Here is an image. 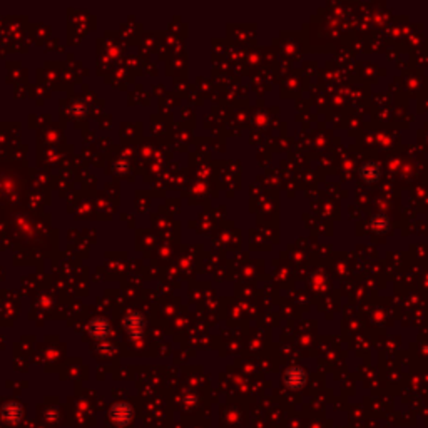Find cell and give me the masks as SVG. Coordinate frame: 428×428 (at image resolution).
I'll list each match as a JSON object with an SVG mask.
<instances>
[{"label":"cell","mask_w":428,"mask_h":428,"mask_svg":"<svg viewBox=\"0 0 428 428\" xmlns=\"http://www.w3.org/2000/svg\"><path fill=\"white\" fill-rule=\"evenodd\" d=\"M90 333L97 338H105L109 333V323L102 318H97L90 323Z\"/></svg>","instance_id":"277c9868"},{"label":"cell","mask_w":428,"mask_h":428,"mask_svg":"<svg viewBox=\"0 0 428 428\" xmlns=\"http://www.w3.org/2000/svg\"><path fill=\"white\" fill-rule=\"evenodd\" d=\"M284 381H286V385L289 386V388H301L303 385H305L306 381V373L305 370L300 366H293L289 368V370L284 373Z\"/></svg>","instance_id":"6da1fadb"},{"label":"cell","mask_w":428,"mask_h":428,"mask_svg":"<svg viewBox=\"0 0 428 428\" xmlns=\"http://www.w3.org/2000/svg\"><path fill=\"white\" fill-rule=\"evenodd\" d=\"M380 176H381V169L378 164L373 163V161H368V163H365L360 168V177L368 184L376 182L380 179Z\"/></svg>","instance_id":"7a4b0ae2"},{"label":"cell","mask_w":428,"mask_h":428,"mask_svg":"<svg viewBox=\"0 0 428 428\" xmlns=\"http://www.w3.org/2000/svg\"><path fill=\"white\" fill-rule=\"evenodd\" d=\"M142 326H144V320L137 313H132V315H129L126 318V328L129 330V333L132 337H139L142 333Z\"/></svg>","instance_id":"3957f363"}]
</instances>
